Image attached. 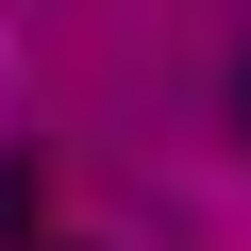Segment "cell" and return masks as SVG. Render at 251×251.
<instances>
[{
  "label": "cell",
  "instance_id": "obj_1",
  "mask_svg": "<svg viewBox=\"0 0 251 251\" xmlns=\"http://www.w3.org/2000/svg\"><path fill=\"white\" fill-rule=\"evenodd\" d=\"M34 234H50V168H34V151H0V251H34Z\"/></svg>",
  "mask_w": 251,
  "mask_h": 251
},
{
  "label": "cell",
  "instance_id": "obj_2",
  "mask_svg": "<svg viewBox=\"0 0 251 251\" xmlns=\"http://www.w3.org/2000/svg\"><path fill=\"white\" fill-rule=\"evenodd\" d=\"M234 117H251V67H234Z\"/></svg>",
  "mask_w": 251,
  "mask_h": 251
}]
</instances>
